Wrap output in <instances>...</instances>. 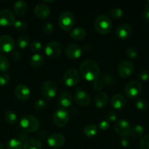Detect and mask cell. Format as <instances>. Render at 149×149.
Masks as SVG:
<instances>
[{
    "label": "cell",
    "instance_id": "obj_1",
    "mask_svg": "<svg viewBox=\"0 0 149 149\" xmlns=\"http://www.w3.org/2000/svg\"><path fill=\"white\" fill-rule=\"evenodd\" d=\"M80 76L88 81H93L99 79L100 69L97 63L93 60L83 61L79 68Z\"/></svg>",
    "mask_w": 149,
    "mask_h": 149
},
{
    "label": "cell",
    "instance_id": "obj_2",
    "mask_svg": "<svg viewBox=\"0 0 149 149\" xmlns=\"http://www.w3.org/2000/svg\"><path fill=\"white\" fill-rule=\"evenodd\" d=\"M20 126L24 132L32 133L39 130L40 127V122L36 116L26 114L20 118Z\"/></svg>",
    "mask_w": 149,
    "mask_h": 149
},
{
    "label": "cell",
    "instance_id": "obj_3",
    "mask_svg": "<svg viewBox=\"0 0 149 149\" xmlns=\"http://www.w3.org/2000/svg\"><path fill=\"white\" fill-rule=\"evenodd\" d=\"M94 27L96 31L100 34H108L112 28L111 19L105 15L98 16L94 21Z\"/></svg>",
    "mask_w": 149,
    "mask_h": 149
},
{
    "label": "cell",
    "instance_id": "obj_4",
    "mask_svg": "<svg viewBox=\"0 0 149 149\" xmlns=\"http://www.w3.org/2000/svg\"><path fill=\"white\" fill-rule=\"evenodd\" d=\"M75 22L74 15L70 11L63 12L58 17V24L62 30L69 31L73 28Z\"/></svg>",
    "mask_w": 149,
    "mask_h": 149
},
{
    "label": "cell",
    "instance_id": "obj_5",
    "mask_svg": "<svg viewBox=\"0 0 149 149\" xmlns=\"http://www.w3.org/2000/svg\"><path fill=\"white\" fill-rule=\"evenodd\" d=\"M143 90V85L140 81L132 80L126 85L124 93L127 97L129 99H136L140 96Z\"/></svg>",
    "mask_w": 149,
    "mask_h": 149
},
{
    "label": "cell",
    "instance_id": "obj_6",
    "mask_svg": "<svg viewBox=\"0 0 149 149\" xmlns=\"http://www.w3.org/2000/svg\"><path fill=\"white\" fill-rule=\"evenodd\" d=\"M58 91L57 84L51 80L45 81L41 87V94L44 98L51 100L56 95Z\"/></svg>",
    "mask_w": 149,
    "mask_h": 149
},
{
    "label": "cell",
    "instance_id": "obj_7",
    "mask_svg": "<svg viewBox=\"0 0 149 149\" xmlns=\"http://www.w3.org/2000/svg\"><path fill=\"white\" fill-rule=\"evenodd\" d=\"M53 122L58 127H63L68 123L70 120V113L67 110L60 109L56 111L53 115Z\"/></svg>",
    "mask_w": 149,
    "mask_h": 149
},
{
    "label": "cell",
    "instance_id": "obj_8",
    "mask_svg": "<svg viewBox=\"0 0 149 149\" xmlns=\"http://www.w3.org/2000/svg\"><path fill=\"white\" fill-rule=\"evenodd\" d=\"M80 81V74L75 68H70L63 76V82L69 87H74Z\"/></svg>",
    "mask_w": 149,
    "mask_h": 149
},
{
    "label": "cell",
    "instance_id": "obj_9",
    "mask_svg": "<svg viewBox=\"0 0 149 149\" xmlns=\"http://www.w3.org/2000/svg\"><path fill=\"white\" fill-rule=\"evenodd\" d=\"M15 42L12 36L9 35L0 36V52L8 53L14 50Z\"/></svg>",
    "mask_w": 149,
    "mask_h": 149
},
{
    "label": "cell",
    "instance_id": "obj_10",
    "mask_svg": "<svg viewBox=\"0 0 149 149\" xmlns=\"http://www.w3.org/2000/svg\"><path fill=\"white\" fill-rule=\"evenodd\" d=\"M134 66L130 61H123L119 63L117 68L118 75L124 79L129 78L133 74Z\"/></svg>",
    "mask_w": 149,
    "mask_h": 149
},
{
    "label": "cell",
    "instance_id": "obj_11",
    "mask_svg": "<svg viewBox=\"0 0 149 149\" xmlns=\"http://www.w3.org/2000/svg\"><path fill=\"white\" fill-rule=\"evenodd\" d=\"M15 16L14 13L9 9H2L0 10V26H11L15 22Z\"/></svg>",
    "mask_w": 149,
    "mask_h": 149
},
{
    "label": "cell",
    "instance_id": "obj_12",
    "mask_svg": "<svg viewBox=\"0 0 149 149\" xmlns=\"http://www.w3.org/2000/svg\"><path fill=\"white\" fill-rule=\"evenodd\" d=\"M62 52V45L58 42H51L45 47V52L50 58H56Z\"/></svg>",
    "mask_w": 149,
    "mask_h": 149
},
{
    "label": "cell",
    "instance_id": "obj_13",
    "mask_svg": "<svg viewBox=\"0 0 149 149\" xmlns=\"http://www.w3.org/2000/svg\"><path fill=\"white\" fill-rule=\"evenodd\" d=\"M131 125L129 123L128 121L125 119H121L115 122V131L118 136H121L122 138L124 137H128L130 135V131H131Z\"/></svg>",
    "mask_w": 149,
    "mask_h": 149
},
{
    "label": "cell",
    "instance_id": "obj_14",
    "mask_svg": "<svg viewBox=\"0 0 149 149\" xmlns=\"http://www.w3.org/2000/svg\"><path fill=\"white\" fill-rule=\"evenodd\" d=\"M66 56L72 60H77L82 55V49L78 45L70 44L67 45L64 50Z\"/></svg>",
    "mask_w": 149,
    "mask_h": 149
},
{
    "label": "cell",
    "instance_id": "obj_15",
    "mask_svg": "<svg viewBox=\"0 0 149 149\" xmlns=\"http://www.w3.org/2000/svg\"><path fill=\"white\" fill-rule=\"evenodd\" d=\"M48 146L53 148H60L65 143V138L61 133H53L47 140Z\"/></svg>",
    "mask_w": 149,
    "mask_h": 149
},
{
    "label": "cell",
    "instance_id": "obj_16",
    "mask_svg": "<svg viewBox=\"0 0 149 149\" xmlns=\"http://www.w3.org/2000/svg\"><path fill=\"white\" fill-rule=\"evenodd\" d=\"M14 93L15 97L20 101H26L29 100L31 95V91L29 87L21 84L16 86Z\"/></svg>",
    "mask_w": 149,
    "mask_h": 149
},
{
    "label": "cell",
    "instance_id": "obj_17",
    "mask_svg": "<svg viewBox=\"0 0 149 149\" xmlns=\"http://www.w3.org/2000/svg\"><path fill=\"white\" fill-rule=\"evenodd\" d=\"M74 100L77 104L83 107L89 106L91 103V97L86 92L81 90H78L76 92Z\"/></svg>",
    "mask_w": 149,
    "mask_h": 149
},
{
    "label": "cell",
    "instance_id": "obj_18",
    "mask_svg": "<svg viewBox=\"0 0 149 149\" xmlns=\"http://www.w3.org/2000/svg\"><path fill=\"white\" fill-rule=\"evenodd\" d=\"M131 32H132V29H131V26L127 24V23H124L117 28L115 30V35L118 39L125 40L131 36Z\"/></svg>",
    "mask_w": 149,
    "mask_h": 149
},
{
    "label": "cell",
    "instance_id": "obj_19",
    "mask_svg": "<svg viewBox=\"0 0 149 149\" xmlns=\"http://www.w3.org/2000/svg\"><path fill=\"white\" fill-rule=\"evenodd\" d=\"M34 13L38 18L41 20H45L51 14V10L45 4H38L34 7Z\"/></svg>",
    "mask_w": 149,
    "mask_h": 149
},
{
    "label": "cell",
    "instance_id": "obj_20",
    "mask_svg": "<svg viewBox=\"0 0 149 149\" xmlns=\"http://www.w3.org/2000/svg\"><path fill=\"white\" fill-rule=\"evenodd\" d=\"M127 104V99L123 95L115 94L111 99V106L115 110L124 109Z\"/></svg>",
    "mask_w": 149,
    "mask_h": 149
},
{
    "label": "cell",
    "instance_id": "obj_21",
    "mask_svg": "<svg viewBox=\"0 0 149 149\" xmlns=\"http://www.w3.org/2000/svg\"><path fill=\"white\" fill-rule=\"evenodd\" d=\"M73 98L68 91H63L58 96V103L63 108L70 107L72 104Z\"/></svg>",
    "mask_w": 149,
    "mask_h": 149
},
{
    "label": "cell",
    "instance_id": "obj_22",
    "mask_svg": "<svg viewBox=\"0 0 149 149\" xmlns=\"http://www.w3.org/2000/svg\"><path fill=\"white\" fill-rule=\"evenodd\" d=\"M108 101H109V97L108 94L104 92H100L97 93L94 98L95 106L98 109H102L108 105Z\"/></svg>",
    "mask_w": 149,
    "mask_h": 149
},
{
    "label": "cell",
    "instance_id": "obj_23",
    "mask_svg": "<svg viewBox=\"0 0 149 149\" xmlns=\"http://www.w3.org/2000/svg\"><path fill=\"white\" fill-rule=\"evenodd\" d=\"M42 141L35 137L29 138L23 145V149H42Z\"/></svg>",
    "mask_w": 149,
    "mask_h": 149
},
{
    "label": "cell",
    "instance_id": "obj_24",
    "mask_svg": "<svg viewBox=\"0 0 149 149\" xmlns=\"http://www.w3.org/2000/svg\"><path fill=\"white\" fill-rule=\"evenodd\" d=\"M13 10L18 16H23L27 13L28 6L24 1L19 0L14 3Z\"/></svg>",
    "mask_w": 149,
    "mask_h": 149
},
{
    "label": "cell",
    "instance_id": "obj_25",
    "mask_svg": "<svg viewBox=\"0 0 149 149\" xmlns=\"http://www.w3.org/2000/svg\"><path fill=\"white\" fill-rule=\"evenodd\" d=\"M87 35V31L84 28L77 27L73 29L70 33V36L76 41H80L85 39Z\"/></svg>",
    "mask_w": 149,
    "mask_h": 149
},
{
    "label": "cell",
    "instance_id": "obj_26",
    "mask_svg": "<svg viewBox=\"0 0 149 149\" xmlns=\"http://www.w3.org/2000/svg\"><path fill=\"white\" fill-rule=\"evenodd\" d=\"M144 133V128H143V126L140 125L134 126L131 129V131H130V135L134 139H139V138H143Z\"/></svg>",
    "mask_w": 149,
    "mask_h": 149
},
{
    "label": "cell",
    "instance_id": "obj_27",
    "mask_svg": "<svg viewBox=\"0 0 149 149\" xmlns=\"http://www.w3.org/2000/svg\"><path fill=\"white\" fill-rule=\"evenodd\" d=\"M44 61H45L44 57L41 54L36 53L31 57L30 64L32 66L34 67V68H39L41 65H42Z\"/></svg>",
    "mask_w": 149,
    "mask_h": 149
},
{
    "label": "cell",
    "instance_id": "obj_28",
    "mask_svg": "<svg viewBox=\"0 0 149 149\" xmlns=\"http://www.w3.org/2000/svg\"><path fill=\"white\" fill-rule=\"evenodd\" d=\"M30 37H29L28 35L26 34H23L20 35V36H18V38L17 39L16 41V45L20 49H25V48L29 46V45L30 44Z\"/></svg>",
    "mask_w": 149,
    "mask_h": 149
},
{
    "label": "cell",
    "instance_id": "obj_29",
    "mask_svg": "<svg viewBox=\"0 0 149 149\" xmlns=\"http://www.w3.org/2000/svg\"><path fill=\"white\" fill-rule=\"evenodd\" d=\"M83 133L86 137L92 138L97 135L98 127L95 125H86L83 129Z\"/></svg>",
    "mask_w": 149,
    "mask_h": 149
},
{
    "label": "cell",
    "instance_id": "obj_30",
    "mask_svg": "<svg viewBox=\"0 0 149 149\" xmlns=\"http://www.w3.org/2000/svg\"><path fill=\"white\" fill-rule=\"evenodd\" d=\"M23 143L16 138H11L7 142V149H23Z\"/></svg>",
    "mask_w": 149,
    "mask_h": 149
},
{
    "label": "cell",
    "instance_id": "obj_31",
    "mask_svg": "<svg viewBox=\"0 0 149 149\" xmlns=\"http://www.w3.org/2000/svg\"><path fill=\"white\" fill-rule=\"evenodd\" d=\"M10 68V62L7 57L0 55V73L7 72Z\"/></svg>",
    "mask_w": 149,
    "mask_h": 149
},
{
    "label": "cell",
    "instance_id": "obj_32",
    "mask_svg": "<svg viewBox=\"0 0 149 149\" xmlns=\"http://www.w3.org/2000/svg\"><path fill=\"white\" fill-rule=\"evenodd\" d=\"M4 119L7 123L14 125L17 122V115L12 111H7L4 115Z\"/></svg>",
    "mask_w": 149,
    "mask_h": 149
},
{
    "label": "cell",
    "instance_id": "obj_33",
    "mask_svg": "<svg viewBox=\"0 0 149 149\" xmlns=\"http://www.w3.org/2000/svg\"><path fill=\"white\" fill-rule=\"evenodd\" d=\"M14 27L15 29H16L17 31L20 32H23V31H26L28 29V25L27 23H26L25 21L21 20H15L14 23Z\"/></svg>",
    "mask_w": 149,
    "mask_h": 149
},
{
    "label": "cell",
    "instance_id": "obj_34",
    "mask_svg": "<svg viewBox=\"0 0 149 149\" xmlns=\"http://www.w3.org/2000/svg\"><path fill=\"white\" fill-rule=\"evenodd\" d=\"M148 102L145 99L139 98L136 101V108L140 111H145L148 109Z\"/></svg>",
    "mask_w": 149,
    "mask_h": 149
},
{
    "label": "cell",
    "instance_id": "obj_35",
    "mask_svg": "<svg viewBox=\"0 0 149 149\" xmlns=\"http://www.w3.org/2000/svg\"><path fill=\"white\" fill-rule=\"evenodd\" d=\"M126 55L130 60H134L137 58V55H138V52H137V50L134 47H129L126 50Z\"/></svg>",
    "mask_w": 149,
    "mask_h": 149
},
{
    "label": "cell",
    "instance_id": "obj_36",
    "mask_svg": "<svg viewBox=\"0 0 149 149\" xmlns=\"http://www.w3.org/2000/svg\"><path fill=\"white\" fill-rule=\"evenodd\" d=\"M110 16L113 19L121 18L123 16V10L120 8H113L110 11Z\"/></svg>",
    "mask_w": 149,
    "mask_h": 149
},
{
    "label": "cell",
    "instance_id": "obj_37",
    "mask_svg": "<svg viewBox=\"0 0 149 149\" xmlns=\"http://www.w3.org/2000/svg\"><path fill=\"white\" fill-rule=\"evenodd\" d=\"M42 29H43L44 33L48 35H51L54 31V26L52 23H50V22H48V23H45L43 25Z\"/></svg>",
    "mask_w": 149,
    "mask_h": 149
},
{
    "label": "cell",
    "instance_id": "obj_38",
    "mask_svg": "<svg viewBox=\"0 0 149 149\" xmlns=\"http://www.w3.org/2000/svg\"><path fill=\"white\" fill-rule=\"evenodd\" d=\"M31 50L34 52H39L42 49V45L41 42H37V41H34L32 42L30 45Z\"/></svg>",
    "mask_w": 149,
    "mask_h": 149
},
{
    "label": "cell",
    "instance_id": "obj_39",
    "mask_svg": "<svg viewBox=\"0 0 149 149\" xmlns=\"http://www.w3.org/2000/svg\"><path fill=\"white\" fill-rule=\"evenodd\" d=\"M141 149H149V135H146L141 138L140 141Z\"/></svg>",
    "mask_w": 149,
    "mask_h": 149
},
{
    "label": "cell",
    "instance_id": "obj_40",
    "mask_svg": "<svg viewBox=\"0 0 149 149\" xmlns=\"http://www.w3.org/2000/svg\"><path fill=\"white\" fill-rule=\"evenodd\" d=\"M47 103L45 100L42 99H39L37 100L34 103V109L37 111H42L46 108Z\"/></svg>",
    "mask_w": 149,
    "mask_h": 149
},
{
    "label": "cell",
    "instance_id": "obj_41",
    "mask_svg": "<svg viewBox=\"0 0 149 149\" xmlns=\"http://www.w3.org/2000/svg\"><path fill=\"white\" fill-rule=\"evenodd\" d=\"M138 77L141 81H149V71L146 69H143L139 72Z\"/></svg>",
    "mask_w": 149,
    "mask_h": 149
},
{
    "label": "cell",
    "instance_id": "obj_42",
    "mask_svg": "<svg viewBox=\"0 0 149 149\" xmlns=\"http://www.w3.org/2000/svg\"><path fill=\"white\" fill-rule=\"evenodd\" d=\"M104 87V82L100 79H97L95 81H93V88L96 91L99 92L103 89Z\"/></svg>",
    "mask_w": 149,
    "mask_h": 149
},
{
    "label": "cell",
    "instance_id": "obj_43",
    "mask_svg": "<svg viewBox=\"0 0 149 149\" xmlns=\"http://www.w3.org/2000/svg\"><path fill=\"white\" fill-rule=\"evenodd\" d=\"M10 78L8 74H1L0 75V87H4L10 81Z\"/></svg>",
    "mask_w": 149,
    "mask_h": 149
},
{
    "label": "cell",
    "instance_id": "obj_44",
    "mask_svg": "<svg viewBox=\"0 0 149 149\" xmlns=\"http://www.w3.org/2000/svg\"><path fill=\"white\" fill-rule=\"evenodd\" d=\"M102 81H103L104 84H111L115 81V78H114L113 76L110 74H105V76L102 78Z\"/></svg>",
    "mask_w": 149,
    "mask_h": 149
},
{
    "label": "cell",
    "instance_id": "obj_45",
    "mask_svg": "<svg viewBox=\"0 0 149 149\" xmlns=\"http://www.w3.org/2000/svg\"><path fill=\"white\" fill-rule=\"evenodd\" d=\"M117 118H118V115L115 112L110 111L109 113H108L106 116L107 121L108 122H114L117 120Z\"/></svg>",
    "mask_w": 149,
    "mask_h": 149
},
{
    "label": "cell",
    "instance_id": "obj_46",
    "mask_svg": "<svg viewBox=\"0 0 149 149\" xmlns=\"http://www.w3.org/2000/svg\"><path fill=\"white\" fill-rule=\"evenodd\" d=\"M10 57H11L12 60H13V61H18L21 58V54H20V52L18 50L14 49L10 53Z\"/></svg>",
    "mask_w": 149,
    "mask_h": 149
},
{
    "label": "cell",
    "instance_id": "obj_47",
    "mask_svg": "<svg viewBox=\"0 0 149 149\" xmlns=\"http://www.w3.org/2000/svg\"><path fill=\"white\" fill-rule=\"evenodd\" d=\"M98 127L101 130H107L110 127V123L107 120H102L99 122Z\"/></svg>",
    "mask_w": 149,
    "mask_h": 149
},
{
    "label": "cell",
    "instance_id": "obj_48",
    "mask_svg": "<svg viewBox=\"0 0 149 149\" xmlns=\"http://www.w3.org/2000/svg\"><path fill=\"white\" fill-rule=\"evenodd\" d=\"M29 138V134H28V132H24V131L20 132L18 135V140L21 141V142H25V141H27Z\"/></svg>",
    "mask_w": 149,
    "mask_h": 149
},
{
    "label": "cell",
    "instance_id": "obj_49",
    "mask_svg": "<svg viewBox=\"0 0 149 149\" xmlns=\"http://www.w3.org/2000/svg\"><path fill=\"white\" fill-rule=\"evenodd\" d=\"M130 144V140L129 138H128V137H124L122 138L121 140V145L123 147L126 148V147H128Z\"/></svg>",
    "mask_w": 149,
    "mask_h": 149
},
{
    "label": "cell",
    "instance_id": "obj_50",
    "mask_svg": "<svg viewBox=\"0 0 149 149\" xmlns=\"http://www.w3.org/2000/svg\"><path fill=\"white\" fill-rule=\"evenodd\" d=\"M143 17L146 22H149V7H146V8L144 10Z\"/></svg>",
    "mask_w": 149,
    "mask_h": 149
},
{
    "label": "cell",
    "instance_id": "obj_51",
    "mask_svg": "<svg viewBox=\"0 0 149 149\" xmlns=\"http://www.w3.org/2000/svg\"><path fill=\"white\" fill-rule=\"evenodd\" d=\"M38 136L39 137L40 139H45V138H46L47 133L45 132H44V131H41V132H39V133L38 134Z\"/></svg>",
    "mask_w": 149,
    "mask_h": 149
},
{
    "label": "cell",
    "instance_id": "obj_52",
    "mask_svg": "<svg viewBox=\"0 0 149 149\" xmlns=\"http://www.w3.org/2000/svg\"><path fill=\"white\" fill-rule=\"evenodd\" d=\"M0 149H4V146L3 144L0 143Z\"/></svg>",
    "mask_w": 149,
    "mask_h": 149
},
{
    "label": "cell",
    "instance_id": "obj_53",
    "mask_svg": "<svg viewBox=\"0 0 149 149\" xmlns=\"http://www.w3.org/2000/svg\"><path fill=\"white\" fill-rule=\"evenodd\" d=\"M145 5H146V7H149V1H148L147 2H146Z\"/></svg>",
    "mask_w": 149,
    "mask_h": 149
}]
</instances>
